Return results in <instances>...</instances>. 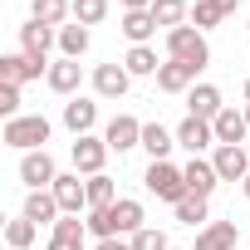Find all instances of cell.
<instances>
[{
  "instance_id": "cell-3",
  "label": "cell",
  "mask_w": 250,
  "mask_h": 250,
  "mask_svg": "<svg viewBox=\"0 0 250 250\" xmlns=\"http://www.w3.org/2000/svg\"><path fill=\"white\" fill-rule=\"evenodd\" d=\"M167 54L182 59V64H191V69H206V64H211V44H206V35H201L196 25L167 30Z\"/></svg>"
},
{
  "instance_id": "cell-26",
  "label": "cell",
  "mask_w": 250,
  "mask_h": 250,
  "mask_svg": "<svg viewBox=\"0 0 250 250\" xmlns=\"http://www.w3.org/2000/svg\"><path fill=\"white\" fill-rule=\"evenodd\" d=\"M123 69H128L133 79H157L162 64H157V49H152V44H133L128 59H123Z\"/></svg>"
},
{
  "instance_id": "cell-29",
  "label": "cell",
  "mask_w": 250,
  "mask_h": 250,
  "mask_svg": "<svg viewBox=\"0 0 250 250\" xmlns=\"http://www.w3.org/2000/svg\"><path fill=\"white\" fill-rule=\"evenodd\" d=\"M83 182H88V211H108V206L118 201V187H113V177H108V172L83 177Z\"/></svg>"
},
{
  "instance_id": "cell-19",
  "label": "cell",
  "mask_w": 250,
  "mask_h": 250,
  "mask_svg": "<svg viewBox=\"0 0 250 250\" xmlns=\"http://www.w3.org/2000/svg\"><path fill=\"white\" fill-rule=\"evenodd\" d=\"M235 240H240L235 221H211L196 230V250H235Z\"/></svg>"
},
{
  "instance_id": "cell-41",
  "label": "cell",
  "mask_w": 250,
  "mask_h": 250,
  "mask_svg": "<svg viewBox=\"0 0 250 250\" xmlns=\"http://www.w3.org/2000/svg\"><path fill=\"white\" fill-rule=\"evenodd\" d=\"M245 123H250V108H245Z\"/></svg>"
},
{
  "instance_id": "cell-16",
  "label": "cell",
  "mask_w": 250,
  "mask_h": 250,
  "mask_svg": "<svg viewBox=\"0 0 250 250\" xmlns=\"http://www.w3.org/2000/svg\"><path fill=\"white\" fill-rule=\"evenodd\" d=\"M83 235H88V221H79V216H59L54 230H49V245H44V250H83Z\"/></svg>"
},
{
  "instance_id": "cell-34",
  "label": "cell",
  "mask_w": 250,
  "mask_h": 250,
  "mask_svg": "<svg viewBox=\"0 0 250 250\" xmlns=\"http://www.w3.org/2000/svg\"><path fill=\"white\" fill-rule=\"evenodd\" d=\"M177 221H182V226H201V221H206V201H201V196L177 201Z\"/></svg>"
},
{
  "instance_id": "cell-1",
  "label": "cell",
  "mask_w": 250,
  "mask_h": 250,
  "mask_svg": "<svg viewBox=\"0 0 250 250\" xmlns=\"http://www.w3.org/2000/svg\"><path fill=\"white\" fill-rule=\"evenodd\" d=\"M143 230V201H133V196H118L108 211H88V235H98V240H118V235H138Z\"/></svg>"
},
{
  "instance_id": "cell-20",
  "label": "cell",
  "mask_w": 250,
  "mask_h": 250,
  "mask_svg": "<svg viewBox=\"0 0 250 250\" xmlns=\"http://www.w3.org/2000/svg\"><path fill=\"white\" fill-rule=\"evenodd\" d=\"M44 83H49L54 93H64V98H74V93H79V83H83V69H79V59H59V64H49V74H44Z\"/></svg>"
},
{
  "instance_id": "cell-4",
  "label": "cell",
  "mask_w": 250,
  "mask_h": 250,
  "mask_svg": "<svg viewBox=\"0 0 250 250\" xmlns=\"http://www.w3.org/2000/svg\"><path fill=\"white\" fill-rule=\"evenodd\" d=\"M143 187L157 196V201H187L191 191H187V177H182V167H172V162H152L147 172H143Z\"/></svg>"
},
{
  "instance_id": "cell-22",
  "label": "cell",
  "mask_w": 250,
  "mask_h": 250,
  "mask_svg": "<svg viewBox=\"0 0 250 250\" xmlns=\"http://www.w3.org/2000/svg\"><path fill=\"white\" fill-rule=\"evenodd\" d=\"M74 15V0H30V20L49 25V30H64Z\"/></svg>"
},
{
  "instance_id": "cell-38",
  "label": "cell",
  "mask_w": 250,
  "mask_h": 250,
  "mask_svg": "<svg viewBox=\"0 0 250 250\" xmlns=\"http://www.w3.org/2000/svg\"><path fill=\"white\" fill-rule=\"evenodd\" d=\"M235 5H240V0H216V10H221V15H230Z\"/></svg>"
},
{
  "instance_id": "cell-42",
  "label": "cell",
  "mask_w": 250,
  "mask_h": 250,
  "mask_svg": "<svg viewBox=\"0 0 250 250\" xmlns=\"http://www.w3.org/2000/svg\"><path fill=\"white\" fill-rule=\"evenodd\" d=\"M172 250H177V245H172Z\"/></svg>"
},
{
  "instance_id": "cell-40",
  "label": "cell",
  "mask_w": 250,
  "mask_h": 250,
  "mask_svg": "<svg viewBox=\"0 0 250 250\" xmlns=\"http://www.w3.org/2000/svg\"><path fill=\"white\" fill-rule=\"evenodd\" d=\"M245 103H250V79H245Z\"/></svg>"
},
{
  "instance_id": "cell-6",
  "label": "cell",
  "mask_w": 250,
  "mask_h": 250,
  "mask_svg": "<svg viewBox=\"0 0 250 250\" xmlns=\"http://www.w3.org/2000/svg\"><path fill=\"white\" fill-rule=\"evenodd\" d=\"M69 157H74V172L79 177H98L103 172V162H108V143L103 138H74V147H69Z\"/></svg>"
},
{
  "instance_id": "cell-5",
  "label": "cell",
  "mask_w": 250,
  "mask_h": 250,
  "mask_svg": "<svg viewBox=\"0 0 250 250\" xmlns=\"http://www.w3.org/2000/svg\"><path fill=\"white\" fill-rule=\"evenodd\" d=\"M20 182L30 187V191H49L54 182H59V167H54V157L40 147V152H25L20 157Z\"/></svg>"
},
{
  "instance_id": "cell-30",
  "label": "cell",
  "mask_w": 250,
  "mask_h": 250,
  "mask_svg": "<svg viewBox=\"0 0 250 250\" xmlns=\"http://www.w3.org/2000/svg\"><path fill=\"white\" fill-rule=\"evenodd\" d=\"M35 230H40V226H35L30 216H15V221L5 226V245H10V250H30V245H35Z\"/></svg>"
},
{
  "instance_id": "cell-37",
  "label": "cell",
  "mask_w": 250,
  "mask_h": 250,
  "mask_svg": "<svg viewBox=\"0 0 250 250\" xmlns=\"http://www.w3.org/2000/svg\"><path fill=\"white\" fill-rule=\"evenodd\" d=\"M123 10H152V0H118Z\"/></svg>"
},
{
  "instance_id": "cell-36",
  "label": "cell",
  "mask_w": 250,
  "mask_h": 250,
  "mask_svg": "<svg viewBox=\"0 0 250 250\" xmlns=\"http://www.w3.org/2000/svg\"><path fill=\"white\" fill-rule=\"evenodd\" d=\"M98 250H133V240H123V235L118 240H98Z\"/></svg>"
},
{
  "instance_id": "cell-25",
  "label": "cell",
  "mask_w": 250,
  "mask_h": 250,
  "mask_svg": "<svg viewBox=\"0 0 250 250\" xmlns=\"http://www.w3.org/2000/svg\"><path fill=\"white\" fill-rule=\"evenodd\" d=\"M123 35H128L133 44H147L152 35H157V20H152V10H123V25H118Z\"/></svg>"
},
{
  "instance_id": "cell-24",
  "label": "cell",
  "mask_w": 250,
  "mask_h": 250,
  "mask_svg": "<svg viewBox=\"0 0 250 250\" xmlns=\"http://www.w3.org/2000/svg\"><path fill=\"white\" fill-rule=\"evenodd\" d=\"M177 147V133H167L162 123H143V152L152 162H167V152Z\"/></svg>"
},
{
  "instance_id": "cell-31",
  "label": "cell",
  "mask_w": 250,
  "mask_h": 250,
  "mask_svg": "<svg viewBox=\"0 0 250 250\" xmlns=\"http://www.w3.org/2000/svg\"><path fill=\"white\" fill-rule=\"evenodd\" d=\"M221 20H226V15L216 10V0H196V5H191V20H187V25H196V30L206 35V30H216Z\"/></svg>"
},
{
  "instance_id": "cell-33",
  "label": "cell",
  "mask_w": 250,
  "mask_h": 250,
  "mask_svg": "<svg viewBox=\"0 0 250 250\" xmlns=\"http://www.w3.org/2000/svg\"><path fill=\"white\" fill-rule=\"evenodd\" d=\"M133 250H172V240H167V230H157V226H143V230L133 235Z\"/></svg>"
},
{
  "instance_id": "cell-14",
  "label": "cell",
  "mask_w": 250,
  "mask_h": 250,
  "mask_svg": "<svg viewBox=\"0 0 250 250\" xmlns=\"http://www.w3.org/2000/svg\"><path fill=\"white\" fill-rule=\"evenodd\" d=\"M196 74H201V69H191V64H182V59H167V64L157 69V88H162V93H191V88H196Z\"/></svg>"
},
{
  "instance_id": "cell-18",
  "label": "cell",
  "mask_w": 250,
  "mask_h": 250,
  "mask_svg": "<svg viewBox=\"0 0 250 250\" xmlns=\"http://www.w3.org/2000/svg\"><path fill=\"white\" fill-rule=\"evenodd\" d=\"M128 83H133V74L123 69V64H98V69H93V93H98V98H123Z\"/></svg>"
},
{
  "instance_id": "cell-10",
  "label": "cell",
  "mask_w": 250,
  "mask_h": 250,
  "mask_svg": "<svg viewBox=\"0 0 250 250\" xmlns=\"http://www.w3.org/2000/svg\"><path fill=\"white\" fill-rule=\"evenodd\" d=\"M40 74H49L44 59H30V54H0V83H35Z\"/></svg>"
},
{
  "instance_id": "cell-35",
  "label": "cell",
  "mask_w": 250,
  "mask_h": 250,
  "mask_svg": "<svg viewBox=\"0 0 250 250\" xmlns=\"http://www.w3.org/2000/svg\"><path fill=\"white\" fill-rule=\"evenodd\" d=\"M0 113H5V123L20 118V88L15 83H0Z\"/></svg>"
},
{
  "instance_id": "cell-11",
  "label": "cell",
  "mask_w": 250,
  "mask_h": 250,
  "mask_svg": "<svg viewBox=\"0 0 250 250\" xmlns=\"http://www.w3.org/2000/svg\"><path fill=\"white\" fill-rule=\"evenodd\" d=\"M211 128H216V147H245V138H250L245 108H221V118L211 123Z\"/></svg>"
},
{
  "instance_id": "cell-7",
  "label": "cell",
  "mask_w": 250,
  "mask_h": 250,
  "mask_svg": "<svg viewBox=\"0 0 250 250\" xmlns=\"http://www.w3.org/2000/svg\"><path fill=\"white\" fill-rule=\"evenodd\" d=\"M103 143H108V152H133V147H143V123H138L133 113H118L108 128H103Z\"/></svg>"
},
{
  "instance_id": "cell-12",
  "label": "cell",
  "mask_w": 250,
  "mask_h": 250,
  "mask_svg": "<svg viewBox=\"0 0 250 250\" xmlns=\"http://www.w3.org/2000/svg\"><path fill=\"white\" fill-rule=\"evenodd\" d=\"M59 44V30H49V25H40V20H30V25H20V54H30V59H44L49 64V49Z\"/></svg>"
},
{
  "instance_id": "cell-21",
  "label": "cell",
  "mask_w": 250,
  "mask_h": 250,
  "mask_svg": "<svg viewBox=\"0 0 250 250\" xmlns=\"http://www.w3.org/2000/svg\"><path fill=\"white\" fill-rule=\"evenodd\" d=\"M187 108H191L196 118H206V123H216L226 103H221V88H216V83H196V88L187 93Z\"/></svg>"
},
{
  "instance_id": "cell-15",
  "label": "cell",
  "mask_w": 250,
  "mask_h": 250,
  "mask_svg": "<svg viewBox=\"0 0 250 250\" xmlns=\"http://www.w3.org/2000/svg\"><path fill=\"white\" fill-rule=\"evenodd\" d=\"M182 177H187V191L191 196H201V201H211V191H216V167H211V157H191L187 167H182Z\"/></svg>"
},
{
  "instance_id": "cell-9",
  "label": "cell",
  "mask_w": 250,
  "mask_h": 250,
  "mask_svg": "<svg viewBox=\"0 0 250 250\" xmlns=\"http://www.w3.org/2000/svg\"><path fill=\"white\" fill-rule=\"evenodd\" d=\"M211 143H216V128H211L206 118H196V113H187V118L177 123V147H187L191 157H201V152H206Z\"/></svg>"
},
{
  "instance_id": "cell-32",
  "label": "cell",
  "mask_w": 250,
  "mask_h": 250,
  "mask_svg": "<svg viewBox=\"0 0 250 250\" xmlns=\"http://www.w3.org/2000/svg\"><path fill=\"white\" fill-rule=\"evenodd\" d=\"M74 20L79 25H103L108 20V0H74Z\"/></svg>"
},
{
  "instance_id": "cell-13",
  "label": "cell",
  "mask_w": 250,
  "mask_h": 250,
  "mask_svg": "<svg viewBox=\"0 0 250 250\" xmlns=\"http://www.w3.org/2000/svg\"><path fill=\"white\" fill-rule=\"evenodd\" d=\"M211 167H216L221 182H245L250 177V147H216Z\"/></svg>"
},
{
  "instance_id": "cell-39",
  "label": "cell",
  "mask_w": 250,
  "mask_h": 250,
  "mask_svg": "<svg viewBox=\"0 0 250 250\" xmlns=\"http://www.w3.org/2000/svg\"><path fill=\"white\" fill-rule=\"evenodd\" d=\"M240 191H245V201H250V177H245V182H240Z\"/></svg>"
},
{
  "instance_id": "cell-17",
  "label": "cell",
  "mask_w": 250,
  "mask_h": 250,
  "mask_svg": "<svg viewBox=\"0 0 250 250\" xmlns=\"http://www.w3.org/2000/svg\"><path fill=\"white\" fill-rule=\"evenodd\" d=\"M93 123H98V103H93V98H69V103H64V128H69L74 138H88Z\"/></svg>"
},
{
  "instance_id": "cell-23",
  "label": "cell",
  "mask_w": 250,
  "mask_h": 250,
  "mask_svg": "<svg viewBox=\"0 0 250 250\" xmlns=\"http://www.w3.org/2000/svg\"><path fill=\"white\" fill-rule=\"evenodd\" d=\"M20 216H30L35 226H54V221H59L64 211H59L54 191H30V196H25V211H20Z\"/></svg>"
},
{
  "instance_id": "cell-2",
  "label": "cell",
  "mask_w": 250,
  "mask_h": 250,
  "mask_svg": "<svg viewBox=\"0 0 250 250\" xmlns=\"http://www.w3.org/2000/svg\"><path fill=\"white\" fill-rule=\"evenodd\" d=\"M49 133H54V123L44 113H20V118H10L5 128H0V143L15 147V152H40L49 143Z\"/></svg>"
},
{
  "instance_id": "cell-27",
  "label": "cell",
  "mask_w": 250,
  "mask_h": 250,
  "mask_svg": "<svg viewBox=\"0 0 250 250\" xmlns=\"http://www.w3.org/2000/svg\"><path fill=\"white\" fill-rule=\"evenodd\" d=\"M152 20H157V30H177L191 20V5L187 0H152Z\"/></svg>"
},
{
  "instance_id": "cell-28",
  "label": "cell",
  "mask_w": 250,
  "mask_h": 250,
  "mask_svg": "<svg viewBox=\"0 0 250 250\" xmlns=\"http://www.w3.org/2000/svg\"><path fill=\"white\" fill-rule=\"evenodd\" d=\"M88 40H93V35H88V25H79V20H74V25H64V30H59V54H64V59H79V54H88Z\"/></svg>"
},
{
  "instance_id": "cell-8",
  "label": "cell",
  "mask_w": 250,
  "mask_h": 250,
  "mask_svg": "<svg viewBox=\"0 0 250 250\" xmlns=\"http://www.w3.org/2000/svg\"><path fill=\"white\" fill-rule=\"evenodd\" d=\"M49 191H54V201H59L64 216L88 211V182H79V172H59V182H54Z\"/></svg>"
}]
</instances>
